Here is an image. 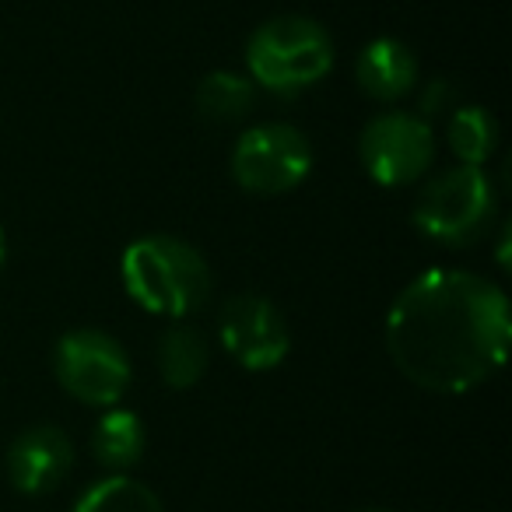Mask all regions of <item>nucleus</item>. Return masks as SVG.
Returning a JSON list of instances; mask_svg holds the SVG:
<instances>
[{"label":"nucleus","instance_id":"obj_1","mask_svg":"<svg viewBox=\"0 0 512 512\" xmlns=\"http://www.w3.org/2000/svg\"><path fill=\"white\" fill-rule=\"evenodd\" d=\"M512 309L495 281L460 267L425 271L386 313V351L418 390L460 397L505 365Z\"/></svg>","mask_w":512,"mask_h":512},{"label":"nucleus","instance_id":"obj_2","mask_svg":"<svg viewBox=\"0 0 512 512\" xmlns=\"http://www.w3.org/2000/svg\"><path fill=\"white\" fill-rule=\"evenodd\" d=\"M123 288L144 313L190 320L211 295V267L204 253L176 235H141L123 249Z\"/></svg>","mask_w":512,"mask_h":512},{"label":"nucleus","instance_id":"obj_3","mask_svg":"<svg viewBox=\"0 0 512 512\" xmlns=\"http://www.w3.org/2000/svg\"><path fill=\"white\" fill-rule=\"evenodd\" d=\"M337 46L327 25L306 15H278L246 39V74L271 95H299L334 71Z\"/></svg>","mask_w":512,"mask_h":512},{"label":"nucleus","instance_id":"obj_4","mask_svg":"<svg viewBox=\"0 0 512 512\" xmlns=\"http://www.w3.org/2000/svg\"><path fill=\"white\" fill-rule=\"evenodd\" d=\"M498 218L495 183L477 165H453L432 176L414 200L411 221L428 242L467 249L491 232Z\"/></svg>","mask_w":512,"mask_h":512},{"label":"nucleus","instance_id":"obj_5","mask_svg":"<svg viewBox=\"0 0 512 512\" xmlns=\"http://www.w3.org/2000/svg\"><path fill=\"white\" fill-rule=\"evenodd\" d=\"M53 376L78 404L88 407H116L127 397L134 383L130 355L106 330H67L53 344Z\"/></svg>","mask_w":512,"mask_h":512},{"label":"nucleus","instance_id":"obj_6","mask_svg":"<svg viewBox=\"0 0 512 512\" xmlns=\"http://www.w3.org/2000/svg\"><path fill=\"white\" fill-rule=\"evenodd\" d=\"M313 141L292 123H256L232 148V179L256 197H281L313 172Z\"/></svg>","mask_w":512,"mask_h":512},{"label":"nucleus","instance_id":"obj_7","mask_svg":"<svg viewBox=\"0 0 512 512\" xmlns=\"http://www.w3.org/2000/svg\"><path fill=\"white\" fill-rule=\"evenodd\" d=\"M435 158V130L421 113L390 109L372 116L358 137V162L372 183L386 190H404L421 183Z\"/></svg>","mask_w":512,"mask_h":512},{"label":"nucleus","instance_id":"obj_8","mask_svg":"<svg viewBox=\"0 0 512 512\" xmlns=\"http://www.w3.org/2000/svg\"><path fill=\"white\" fill-rule=\"evenodd\" d=\"M221 348L246 372H271L292 351V330L267 295L239 292L218 313Z\"/></svg>","mask_w":512,"mask_h":512},{"label":"nucleus","instance_id":"obj_9","mask_svg":"<svg viewBox=\"0 0 512 512\" xmlns=\"http://www.w3.org/2000/svg\"><path fill=\"white\" fill-rule=\"evenodd\" d=\"M8 477L22 495H50L71 477L74 442L57 425H32L15 435L8 449Z\"/></svg>","mask_w":512,"mask_h":512},{"label":"nucleus","instance_id":"obj_10","mask_svg":"<svg viewBox=\"0 0 512 512\" xmlns=\"http://www.w3.org/2000/svg\"><path fill=\"white\" fill-rule=\"evenodd\" d=\"M355 81L369 99L376 102H400L411 95L421 81L418 57L407 43L393 36H379L365 43L355 57Z\"/></svg>","mask_w":512,"mask_h":512},{"label":"nucleus","instance_id":"obj_11","mask_svg":"<svg viewBox=\"0 0 512 512\" xmlns=\"http://www.w3.org/2000/svg\"><path fill=\"white\" fill-rule=\"evenodd\" d=\"M148 449V432L137 411L127 407H106V414L99 418L92 432V456L99 467H106L109 474H127L130 467H137Z\"/></svg>","mask_w":512,"mask_h":512},{"label":"nucleus","instance_id":"obj_12","mask_svg":"<svg viewBox=\"0 0 512 512\" xmlns=\"http://www.w3.org/2000/svg\"><path fill=\"white\" fill-rule=\"evenodd\" d=\"M158 376L169 390H193V386L204 379L207 362H211V351L207 341L197 327L190 323H176L162 334L158 341Z\"/></svg>","mask_w":512,"mask_h":512},{"label":"nucleus","instance_id":"obj_13","mask_svg":"<svg viewBox=\"0 0 512 512\" xmlns=\"http://www.w3.org/2000/svg\"><path fill=\"white\" fill-rule=\"evenodd\" d=\"M193 106L197 116L207 123H239L253 113L256 106V85L249 74L239 71H211L200 78L197 92H193Z\"/></svg>","mask_w":512,"mask_h":512},{"label":"nucleus","instance_id":"obj_14","mask_svg":"<svg viewBox=\"0 0 512 512\" xmlns=\"http://www.w3.org/2000/svg\"><path fill=\"white\" fill-rule=\"evenodd\" d=\"M446 141L449 151L460 158V165L484 169L498 148V123L481 106H456L446 123Z\"/></svg>","mask_w":512,"mask_h":512},{"label":"nucleus","instance_id":"obj_15","mask_svg":"<svg viewBox=\"0 0 512 512\" xmlns=\"http://www.w3.org/2000/svg\"><path fill=\"white\" fill-rule=\"evenodd\" d=\"M71 512H162V498L144 481L127 474H109L81 491Z\"/></svg>","mask_w":512,"mask_h":512},{"label":"nucleus","instance_id":"obj_16","mask_svg":"<svg viewBox=\"0 0 512 512\" xmlns=\"http://www.w3.org/2000/svg\"><path fill=\"white\" fill-rule=\"evenodd\" d=\"M453 88L446 85V81H432V85H425V92H421V113L428 116H439V113H453Z\"/></svg>","mask_w":512,"mask_h":512},{"label":"nucleus","instance_id":"obj_17","mask_svg":"<svg viewBox=\"0 0 512 512\" xmlns=\"http://www.w3.org/2000/svg\"><path fill=\"white\" fill-rule=\"evenodd\" d=\"M8 232H4V225H0V271H4V264H8Z\"/></svg>","mask_w":512,"mask_h":512},{"label":"nucleus","instance_id":"obj_18","mask_svg":"<svg viewBox=\"0 0 512 512\" xmlns=\"http://www.w3.org/2000/svg\"><path fill=\"white\" fill-rule=\"evenodd\" d=\"M362 512H383V509H362Z\"/></svg>","mask_w":512,"mask_h":512}]
</instances>
